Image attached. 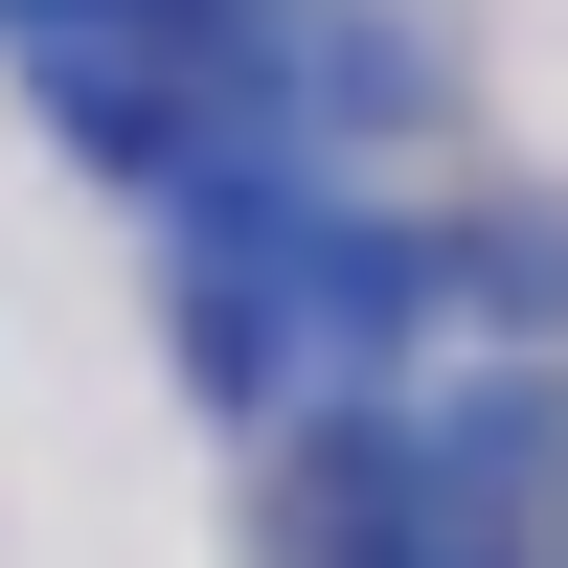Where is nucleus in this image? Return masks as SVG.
Instances as JSON below:
<instances>
[{
  "mask_svg": "<svg viewBox=\"0 0 568 568\" xmlns=\"http://www.w3.org/2000/svg\"><path fill=\"white\" fill-rule=\"evenodd\" d=\"M500 568H524V546H500Z\"/></svg>",
  "mask_w": 568,
  "mask_h": 568,
  "instance_id": "obj_1",
  "label": "nucleus"
}]
</instances>
